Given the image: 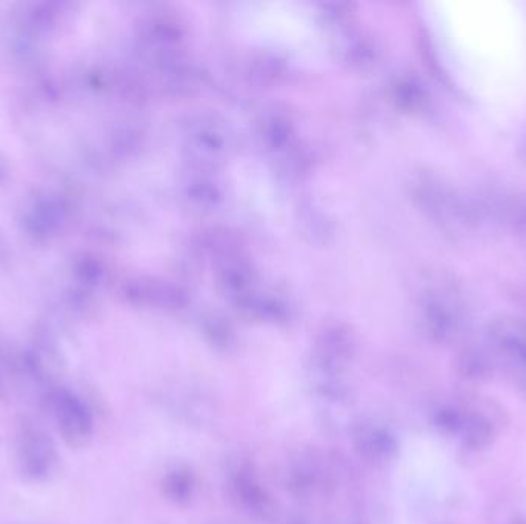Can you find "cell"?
<instances>
[{
  "mask_svg": "<svg viewBox=\"0 0 526 524\" xmlns=\"http://www.w3.org/2000/svg\"><path fill=\"white\" fill-rule=\"evenodd\" d=\"M262 134L263 140L271 148H285L290 145L291 137H293V123L283 114H271L263 120Z\"/></svg>",
  "mask_w": 526,
  "mask_h": 524,
  "instance_id": "5",
  "label": "cell"
},
{
  "mask_svg": "<svg viewBox=\"0 0 526 524\" xmlns=\"http://www.w3.org/2000/svg\"><path fill=\"white\" fill-rule=\"evenodd\" d=\"M373 50V45H371L368 40H357L356 44L348 50V53H350L354 64L363 65L368 64V62L373 59Z\"/></svg>",
  "mask_w": 526,
  "mask_h": 524,
  "instance_id": "8",
  "label": "cell"
},
{
  "mask_svg": "<svg viewBox=\"0 0 526 524\" xmlns=\"http://www.w3.org/2000/svg\"><path fill=\"white\" fill-rule=\"evenodd\" d=\"M47 402L65 445L74 449L87 445L93 434V417L82 398L68 389L57 388L48 394Z\"/></svg>",
  "mask_w": 526,
  "mask_h": 524,
  "instance_id": "2",
  "label": "cell"
},
{
  "mask_svg": "<svg viewBox=\"0 0 526 524\" xmlns=\"http://www.w3.org/2000/svg\"><path fill=\"white\" fill-rule=\"evenodd\" d=\"M8 397H10V392H8L7 382H5L4 377L0 374V402H7Z\"/></svg>",
  "mask_w": 526,
  "mask_h": 524,
  "instance_id": "9",
  "label": "cell"
},
{
  "mask_svg": "<svg viewBox=\"0 0 526 524\" xmlns=\"http://www.w3.org/2000/svg\"><path fill=\"white\" fill-rule=\"evenodd\" d=\"M17 472L28 483H42L57 468L56 443L39 423L31 418L20 417L14 438Z\"/></svg>",
  "mask_w": 526,
  "mask_h": 524,
  "instance_id": "1",
  "label": "cell"
},
{
  "mask_svg": "<svg viewBox=\"0 0 526 524\" xmlns=\"http://www.w3.org/2000/svg\"><path fill=\"white\" fill-rule=\"evenodd\" d=\"M254 272L250 263L242 256L233 257L220 263V285L231 296L242 297L250 294L253 289Z\"/></svg>",
  "mask_w": 526,
  "mask_h": 524,
  "instance_id": "3",
  "label": "cell"
},
{
  "mask_svg": "<svg viewBox=\"0 0 526 524\" xmlns=\"http://www.w3.org/2000/svg\"><path fill=\"white\" fill-rule=\"evenodd\" d=\"M191 148L199 157H216L224 153L227 137L214 123H199L191 133Z\"/></svg>",
  "mask_w": 526,
  "mask_h": 524,
  "instance_id": "4",
  "label": "cell"
},
{
  "mask_svg": "<svg viewBox=\"0 0 526 524\" xmlns=\"http://www.w3.org/2000/svg\"><path fill=\"white\" fill-rule=\"evenodd\" d=\"M187 196L194 205L202 206V208H210L216 206L220 200L219 186L210 179L191 180L187 185Z\"/></svg>",
  "mask_w": 526,
  "mask_h": 524,
  "instance_id": "6",
  "label": "cell"
},
{
  "mask_svg": "<svg viewBox=\"0 0 526 524\" xmlns=\"http://www.w3.org/2000/svg\"><path fill=\"white\" fill-rule=\"evenodd\" d=\"M303 225L307 226L308 233L320 236L322 239L330 236L331 228H333L330 220L327 219V214H323L319 208H314V206L307 209V214L303 216Z\"/></svg>",
  "mask_w": 526,
  "mask_h": 524,
  "instance_id": "7",
  "label": "cell"
}]
</instances>
